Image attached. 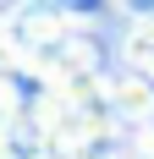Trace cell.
<instances>
[{
  "label": "cell",
  "mask_w": 154,
  "mask_h": 159,
  "mask_svg": "<svg viewBox=\"0 0 154 159\" xmlns=\"http://www.w3.org/2000/svg\"><path fill=\"white\" fill-rule=\"evenodd\" d=\"M121 6H127V11H138L143 22H154V0H121Z\"/></svg>",
  "instance_id": "cell-1"
}]
</instances>
